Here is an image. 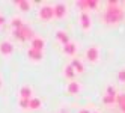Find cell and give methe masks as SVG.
Segmentation results:
<instances>
[{"label": "cell", "instance_id": "obj_1", "mask_svg": "<svg viewBox=\"0 0 125 113\" xmlns=\"http://www.w3.org/2000/svg\"><path fill=\"white\" fill-rule=\"evenodd\" d=\"M122 17H124V12L118 5H109V9H107V14H105L107 21L109 23H118V21L122 20Z\"/></svg>", "mask_w": 125, "mask_h": 113}, {"label": "cell", "instance_id": "obj_2", "mask_svg": "<svg viewBox=\"0 0 125 113\" xmlns=\"http://www.w3.org/2000/svg\"><path fill=\"white\" fill-rule=\"evenodd\" d=\"M14 36L17 39H20V41H27V39L33 38V30L29 27V26L24 24L20 29H14Z\"/></svg>", "mask_w": 125, "mask_h": 113}, {"label": "cell", "instance_id": "obj_3", "mask_svg": "<svg viewBox=\"0 0 125 113\" xmlns=\"http://www.w3.org/2000/svg\"><path fill=\"white\" fill-rule=\"evenodd\" d=\"M53 15H54V8H51V6H42L41 8V11H39V17L42 20H51L53 18Z\"/></svg>", "mask_w": 125, "mask_h": 113}, {"label": "cell", "instance_id": "obj_4", "mask_svg": "<svg viewBox=\"0 0 125 113\" xmlns=\"http://www.w3.org/2000/svg\"><path fill=\"white\" fill-rule=\"evenodd\" d=\"M12 51H14V47H12L11 42H2L0 44V53L2 54L9 56V54H12Z\"/></svg>", "mask_w": 125, "mask_h": 113}, {"label": "cell", "instance_id": "obj_5", "mask_svg": "<svg viewBox=\"0 0 125 113\" xmlns=\"http://www.w3.org/2000/svg\"><path fill=\"white\" fill-rule=\"evenodd\" d=\"M80 21H82V27L84 30H87L89 27H91V17H89L87 12H83L82 15H80Z\"/></svg>", "mask_w": 125, "mask_h": 113}, {"label": "cell", "instance_id": "obj_6", "mask_svg": "<svg viewBox=\"0 0 125 113\" xmlns=\"http://www.w3.org/2000/svg\"><path fill=\"white\" fill-rule=\"evenodd\" d=\"M44 45H45L44 39H41V38H33V41H32V48H33V50H36V51H42Z\"/></svg>", "mask_w": 125, "mask_h": 113}, {"label": "cell", "instance_id": "obj_7", "mask_svg": "<svg viewBox=\"0 0 125 113\" xmlns=\"http://www.w3.org/2000/svg\"><path fill=\"white\" fill-rule=\"evenodd\" d=\"M65 12H66V6L65 5L57 3L54 6V17H57V18H62V17L65 15Z\"/></svg>", "mask_w": 125, "mask_h": 113}, {"label": "cell", "instance_id": "obj_8", "mask_svg": "<svg viewBox=\"0 0 125 113\" xmlns=\"http://www.w3.org/2000/svg\"><path fill=\"white\" fill-rule=\"evenodd\" d=\"M86 56H87V59L91 60V62H95V60L98 59V48L96 47H91L86 51Z\"/></svg>", "mask_w": 125, "mask_h": 113}, {"label": "cell", "instance_id": "obj_9", "mask_svg": "<svg viewBox=\"0 0 125 113\" xmlns=\"http://www.w3.org/2000/svg\"><path fill=\"white\" fill-rule=\"evenodd\" d=\"M27 56H29L30 59H33V60H41V59H42V51H36V50L30 48V50L27 51Z\"/></svg>", "mask_w": 125, "mask_h": 113}, {"label": "cell", "instance_id": "obj_10", "mask_svg": "<svg viewBox=\"0 0 125 113\" xmlns=\"http://www.w3.org/2000/svg\"><path fill=\"white\" fill-rule=\"evenodd\" d=\"M56 36H57V39L62 42L63 45H66V44H69V39H68V35L65 33V32H62V30H59L57 33H56Z\"/></svg>", "mask_w": 125, "mask_h": 113}, {"label": "cell", "instance_id": "obj_11", "mask_svg": "<svg viewBox=\"0 0 125 113\" xmlns=\"http://www.w3.org/2000/svg\"><path fill=\"white\" fill-rule=\"evenodd\" d=\"M20 95L23 100H30V95H32V89L29 88V86H24V88L20 91Z\"/></svg>", "mask_w": 125, "mask_h": 113}, {"label": "cell", "instance_id": "obj_12", "mask_svg": "<svg viewBox=\"0 0 125 113\" xmlns=\"http://www.w3.org/2000/svg\"><path fill=\"white\" fill-rule=\"evenodd\" d=\"M75 50H77V47L73 44V42H69V44L63 45V51H65L66 54H69V56H73V54L75 53Z\"/></svg>", "mask_w": 125, "mask_h": 113}, {"label": "cell", "instance_id": "obj_13", "mask_svg": "<svg viewBox=\"0 0 125 113\" xmlns=\"http://www.w3.org/2000/svg\"><path fill=\"white\" fill-rule=\"evenodd\" d=\"M17 6H18L23 12H27L30 9V3L26 2V0H18V2H17Z\"/></svg>", "mask_w": 125, "mask_h": 113}, {"label": "cell", "instance_id": "obj_14", "mask_svg": "<svg viewBox=\"0 0 125 113\" xmlns=\"http://www.w3.org/2000/svg\"><path fill=\"white\" fill-rule=\"evenodd\" d=\"M68 92H69V93H78V92H80V86H78V83H75V82L69 83V84H68Z\"/></svg>", "mask_w": 125, "mask_h": 113}, {"label": "cell", "instance_id": "obj_15", "mask_svg": "<svg viewBox=\"0 0 125 113\" xmlns=\"http://www.w3.org/2000/svg\"><path fill=\"white\" fill-rule=\"evenodd\" d=\"M41 107V101L38 100V98H30L29 100V109H39Z\"/></svg>", "mask_w": 125, "mask_h": 113}, {"label": "cell", "instance_id": "obj_16", "mask_svg": "<svg viewBox=\"0 0 125 113\" xmlns=\"http://www.w3.org/2000/svg\"><path fill=\"white\" fill-rule=\"evenodd\" d=\"M71 66H73L77 72H82L83 71V65H82V62H80L78 59H74L73 62H71Z\"/></svg>", "mask_w": 125, "mask_h": 113}, {"label": "cell", "instance_id": "obj_17", "mask_svg": "<svg viewBox=\"0 0 125 113\" xmlns=\"http://www.w3.org/2000/svg\"><path fill=\"white\" fill-rule=\"evenodd\" d=\"M65 75L68 77V79H74V75H75V69L71 66V65H68V66L65 68Z\"/></svg>", "mask_w": 125, "mask_h": 113}, {"label": "cell", "instance_id": "obj_18", "mask_svg": "<svg viewBox=\"0 0 125 113\" xmlns=\"http://www.w3.org/2000/svg\"><path fill=\"white\" fill-rule=\"evenodd\" d=\"M11 24H12V27H14V29H20V27H23V26H24V23H23L21 18H14Z\"/></svg>", "mask_w": 125, "mask_h": 113}, {"label": "cell", "instance_id": "obj_19", "mask_svg": "<svg viewBox=\"0 0 125 113\" xmlns=\"http://www.w3.org/2000/svg\"><path fill=\"white\" fill-rule=\"evenodd\" d=\"M118 104H119V107L122 109V112L125 113V95H119V97H118Z\"/></svg>", "mask_w": 125, "mask_h": 113}, {"label": "cell", "instance_id": "obj_20", "mask_svg": "<svg viewBox=\"0 0 125 113\" xmlns=\"http://www.w3.org/2000/svg\"><path fill=\"white\" fill-rule=\"evenodd\" d=\"M115 100H116V97H112V95H105V97L103 98V101L105 104H112V103H115Z\"/></svg>", "mask_w": 125, "mask_h": 113}, {"label": "cell", "instance_id": "obj_21", "mask_svg": "<svg viewBox=\"0 0 125 113\" xmlns=\"http://www.w3.org/2000/svg\"><path fill=\"white\" fill-rule=\"evenodd\" d=\"M20 107L21 109H29V100H20Z\"/></svg>", "mask_w": 125, "mask_h": 113}, {"label": "cell", "instance_id": "obj_22", "mask_svg": "<svg viewBox=\"0 0 125 113\" xmlns=\"http://www.w3.org/2000/svg\"><path fill=\"white\" fill-rule=\"evenodd\" d=\"M96 6H98V2H95V0H91V2H89V0H87V8H92V9H95Z\"/></svg>", "mask_w": 125, "mask_h": 113}, {"label": "cell", "instance_id": "obj_23", "mask_svg": "<svg viewBox=\"0 0 125 113\" xmlns=\"http://www.w3.org/2000/svg\"><path fill=\"white\" fill-rule=\"evenodd\" d=\"M107 93L112 95V97H116V89L112 88V86H109V88H107Z\"/></svg>", "mask_w": 125, "mask_h": 113}, {"label": "cell", "instance_id": "obj_24", "mask_svg": "<svg viewBox=\"0 0 125 113\" xmlns=\"http://www.w3.org/2000/svg\"><path fill=\"white\" fill-rule=\"evenodd\" d=\"M118 77H119L121 82H125V71H119V75Z\"/></svg>", "mask_w": 125, "mask_h": 113}, {"label": "cell", "instance_id": "obj_25", "mask_svg": "<svg viewBox=\"0 0 125 113\" xmlns=\"http://www.w3.org/2000/svg\"><path fill=\"white\" fill-rule=\"evenodd\" d=\"M3 24H5V17L0 15V26H3Z\"/></svg>", "mask_w": 125, "mask_h": 113}, {"label": "cell", "instance_id": "obj_26", "mask_svg": "<svg viewBox=\"0 0 125 113\" xmlns=\"http://www.w3.org/2000/svg\"><path fill=\"white\" fill-rule=\"evenodd\" d=\"M80 113H89V110H86V109H83V110H80Z\"/></svg>", "mask_w": 125, "mask_h": 113}, {"label": "cell", "instance_id": "obj_27", "mask_svg": "<svg viewBox=\"0 0 125 113\" xmlns=\"http://www.w3.org/2000/svg\"><path fill=\"white\" fill-rule=\"evenodd\" d=\"M0 86H2V80H0Z\"/></svg>", "mask_w": 125, "mask_h": 113}, {"label": "cell", "instance_id": "obj_28", "mask_svg": "<svg viewBox=\"0 0 125 113\" xmlns=\"http://www.w3.org/2000/svg\"><path fill=\"white\" fill-rule=\"evenodd\" d=\"M94 113H96V112H94Z\"/></svg>", "mask_w": 125, "mask_h": 113}]
</instances>
